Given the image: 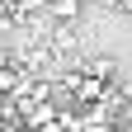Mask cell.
<instances>
[{
	"instance_id": "6da1fadb",
	"label": "cell",
	"mask_w": 132,
	"mask_h": 132,
	"mask_svg": "<svg viewBox=\"0 0 132 132\" xmlns=\"http://www.w3.org/2000/svg\"><path fill=\"white\" fill-rule=\"evenodd\" d=\"M52 10H57V14H61V19H71V14H76V10H80V0H52Z\"/></svg>"
},
{
	"instance_id": "7a4b0ae2",
	"label": "cell",
	"mask_w": 132,
	"mask_h": 132,
	"mask_svg": "<svg viewBox=\"0 0 132 132\" xmlns=\"http://www.w3.org/2000/svg\"><path fill=\"white\" fill-rule=\"evenodd\" d=\"M0 71H5V52H0Z\"/></svg>"
}]
</instances>
